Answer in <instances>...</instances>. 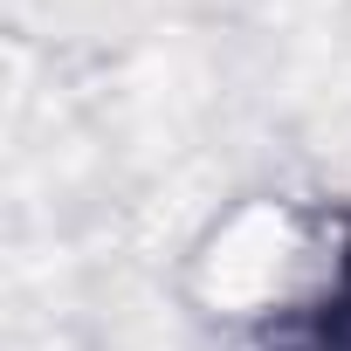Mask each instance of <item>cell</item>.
<instances>
[{"label": "cell", "mask_w": 351, "mask_h": 351, "mask_svg": "<svg viewBox=\"0 0 351 351\" xmlns=\"http://www.w3.org/2000/svg\"><path fill=\"white\" fill-rule=\"evenodd\" d=\"M262 351H351V228L330 262V282L317 296H303L296 310H282L262 330Z\"/></svg>", "instance_id": "1"}]
</instances>
